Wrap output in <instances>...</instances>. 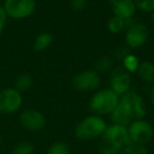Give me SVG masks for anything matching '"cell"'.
<instances>
[{"label":"cell","mask_w":154,"mask_h":154,"mask_svg":"<svg viewBox=\"0 0 154 154\" xmlns=\"http://www.w3.org/2000/svg\"><path fill=\"white\" fill-rule=\"evenodd\" d=\"M136 75L143 82L154 85V63L151 61H143L139 63Z\"/></svg>","instance_id":"obj_13"},{"label":"cell","mask_w":154,"mask_h":154,"mask_svg":"<svg viewBox=\"0 0 154 154\" xmlns=\"http://www.w3.org/2000/svg\"><path fill=\"white\" fill-rule=\"evenodd\" d=\"M0 146H1V137H0Z\"/></svg>","instance_id":"obj_29"},{"label":"cell","mask_w":154,"mask_h":154,"mask_svg":"<svg viewBox=\"0 0 154 154\" xmlns=\"http://www.w3.org/2000/svg\"><path fill=\"white\" fill-rule=\"evenodd\" d=\"M22 106L21 93L16 89H5L0 92V113H16Z\"/></svg>","instance_id":"obj_10"},{"label":"cell","mask_w":154,"mask_h":154,"mask_svg":"<svg viewBox=\"0 0 154 154\" xmlns=\"http://www.w3.org/2000/svg\"><path fill=\"white\" fill-rule=\"evenodd\" d=\"M119 103L127 110L132 120L141 119V118H145L147 115L148 110L145 99L140 94H138L135 91L130 90L126 94L122 95L119 97Z\"/></svg>","instance_id":"obj_5"},{"label":"cell","mask_w":154,"mask_h":154,"mask_svg":"<svg viewBox=\"0 0 154 154\" xmlns=\"http://www.w3.org/2000/svg\"><path fill=\"white\" fill-rule=\"evenodd\" d=\"M149 29L143 22L133 21L125 31V42L129 49H138L147 42Z\"/></svg>","instance_id":"obj_7"},{"label":"cell","mask_w":154,"mask_h":154,"mask_svg":"<svg viewBox=\"0 0 154 154\" xmlns=\"http://www.w3.org/2000/svg\"><path fill=\"white\" fill-rule=\"evenodd\" d=\"M134 3L137 11L150 14L154 12V0H134Z\"/></svg>","instance_id":"obj_23"},{"label":"cell","mask_w":154,"mask_h":154,"mask_svg":"<svg viewBox=\"0 0 154 154\" xmlns=\"http://www.w3.org/2000/svg\"><path fill=\"white\" fill-rule=\"evenodd\" d=\"M109 2L113 15L125 20L132 19L137 11L134 0H109Z\"/></svg>","instance_id":"obj_12"},{"label":"cell","mask_w":154,"mask_h":154,"mask_svg":"<svg viewBox=\"0 0 154 154\" xmlns=\"http://www.w3.org/2000/svg\"><path fill=\"white\" fill-rule=\"evenodd\" d=\"M130 143L127 127L111 124L98 138L97 149L99 154H118Z\"/></svg>","instance_id":"obj_1"},{"label":"cell","mask_w":154,"mask_h":154,"mask_svg":"<svg viewBox=\"0 0 154 154\" xmlns=\"http://www.w3.org/2000/svg\"><path fill=\"white\" fill-rule=\"evenodd\" d=\"M151 22L154 24V12H152L151 13Z\"/></svg>","instance_id":"obj_28"},{"label":"cell","mask_w":154,"mask_h":154,"mask_svg":"<svg viewBox=\"0 0 154 154\" xmlns=\"http://www.w3.org/2000/svg\"><path fill=\"white\" fill-rule=\"evenodd\" d=\"M47 154H71V149L64 141H55L50 146Z\"/></svg>","instance_id":"obj_20"},{"label":"cell","mask_w":154,"mask_h":154,"mask_svg":"<svg viewBox=\"0 0 154 154\" xmlns=\"http://www.w3.org/2000/svg\"><path fill=\"white\" fill-rule=\"evenodd\" d=\"M7 14H5V10H3L2 7H0V34L2 32L3 28H5V21H7Z\"/></svg>","instance_id":"obj_26"},{"label":"cell","mask_w":154,"mask_h":154,"mask_svg":"<svg viewBox=\"0 0 154 154\" xmlns=\"http://www.w3.org/2000/svg\"><path fill=\"white\" fill-rule=\"evenodd\" d=\"M119 103V96L110 88L97 90L89 100V109L91 113L98 116L110 115Z\"/></svg>","instance_id":"obj_3"},{"label":"cell","mask_w":154,"mask_h":154,"mask_svg":"<svg viewBox=\"0 0 154 154\" xmlns=\"http://www.w3.org/2000/svg\"><path fill=\"white\" fill-rule=\"evenodd\" d=\"M5 14L13 19H24L36 10L35 0H5L3 7Z\"/></svg>","instance_id":"obj_8"},{"label":"cell","mask_w":154,"mask_h":154,"mask_svg":"<svg viewBox=\"0 0 154 154\" xmlns=\"http://www.w3.org/2000/svg\"><path fill=\"white\" fill-rule=\"evenodd\" d=\"M150 101H151L152 109H153V111H154V85L152 86L151 92H150Z\"/></svg>","instance_id":"obj_27"},{"label":"cell","mask_w":154,"mask_h":154,"mask_svg":"<svg viewBox=\"0 0 154 154\" xmlns=\"http://www.w3.org/2000/svg\"><path fill=\"white\" fill-rule=\"evenodd\" d=\"M128 133L130 137V141L137 145L146 146L152 141L154 137V128L145 118L135 119L130 122L128 127Z\"/></svg>","instance_id":"obj_4"},{"label":"cell","mask_w":154,"mask_h":154,"mask_svg":"<svg viewBox=\"0 0 154 154\" xmlns=\"http://www.w3.org/2000/svg\"><path fill=\"white\" fill-rule=\"evenodd\" d=\"M101 84L100 74L95 70H86L76 74L71 80V86L77 92L96 91Z\"/></svg>","instance_id":"obj_6"},{"label":"cell","mask_w":154,"mask_h":154,"mask_svg":"<svg viewBox=\"0 0 154 154\" xmlns=\"http://www.w3.org/2000/svg\"><path fill=\"white\" fill-rule=\"evenodd\" d=\"M139 63H140V61H139L138 57L132 53H129L128 55L125 56V58L122 60V66L127 72L130 73V74L136 73L137 69H138V66H139Z\"/></svg>","instance_id":"obj_17"},{"label":"cell","mask_w":154,"mask_h":154,"mask_svg":"<svg viewBox=\"0 0 154 154\" xmlns=\"http://www.w3.org/2000/svg\"><path fill=\"white\" fill-rule=\"evenodd\" d=\"M70 2V7L74 11H82V10L86 9L87 3H88V0H69Z\"/></svg>","instance_id":"obj_24"},{"label":"cell","mask_w":154,"mask_h":154,"mask_svg":"<svg viewBox=\"0 0 154 154\" xmlns=\"http://www.w3.org/2000/svg\"><path fill=\"white\" fill-rule=\"evenodd\" d=\"M133 22L132 19L125 20L122 18H119L117 16H113L110 18V20L108 21V30L110 33L114 35L120 34L122 32H125L126 29L130 26Z\"/></svg>","instance_id":"obj_15"},{"label":"cell","mask_w":154,"mask_h":154,"mask_svg":"<svg viewBox=\"0 0 154 154\" xmlns=\"http://www.w3.org/2000/svg\"><path fill=\"white\" fill-rule=\"evenodd\" d=\"M110 89L118 96L126 94L132 87V75L127 72L122 66L113 68L110 74Z\"/></svg>","instance_id":"obj_9"},{"label":"cell","mask_w":154,"mask_h":154,"mask_svg":"<svg viewBox=\"0 0 154 154\" xmlns=\"http://www.w3.org/2000/svg\"><path fill=\"white\" fill-rule=\"evenodd\" d=\"M19 122L24 129L31 132L41 131L47 125V119L40 111L35 109H26L20 113Z\"/></svg>","instance_id":"obj_11"},{"label":"cell","mask_w":154,"mask_h":154,"mask_svg":"<svg viewBox=\"0 0 154 154\" xmlns=\"http://www.w3.org/2000/svg\"><path fill=\"white\" fill-rule=\"evenodd\" d=\"M33 86V78L30 74L28 73H23V74L18 75L15 82V89L18 92H26L31 87Z\"/></svg>","instance_id":"obj_18"},{"label":"cell","mask_w":154,"mask_h":154,"mask_svg":"<svg viewBox=\"0 0 154 154\" xmlns=\"http://www.w3.org/2000/svg\"><path fill=\"white\" fill-rule=\"evenodd\" d=\"M35 146L28 140H22L17 143L12 149V154H34Z\"/></svg>","instance_id":"obj_19"},{"label":"cell","mask_w":154,"mask_h":154,"mask_svg":"<svg viewBox=\"0 0 154 154\" xmlns=\"http://www.w3.org/2000/svg\"><path fill=\"white\" fill-rule=\"evenodd\" d=\"M53 41V36L52 34L48 32L40 33L38 36L35 38L34 41V50L36 52H43L51 45Z\"/></svg>","instance_id":"obj_16"},{"label":"cell","mask_w":154,"mask_h":154,"mask_svg":"<svg viewBox=\"0 0 154 154\" xmlns=\"http://www.w3.org/2000/svg\"><path fill=\"white\" fill-rule=\"evenodd\" d=\"M113 69V60L109 56H103L100 59L97 60L95 64V71L98 73H105L112 71Z\"/></svg>","instance_id":"obj_21"},{"label":"cell","mask_w":154,"mask_h":154,"mask_svg":"<svg viewBox=\"0 0 154 154\" xmlns=\"http://www.w3.org/2000/svg\"><path fill=\"white\" fill-rule=\"evenodd\" d=\"M129 48L128 47H126V48H120V49H118L117 51L115 52V57L117 58L118 60H120V61H122V59H124L125 58V56L126 55H128L129 53H130V52H129Z\"/></svg>","instance_id":"obj_25"},{"label":"cell","mask_w":154,"mask_h":154,"mask_svg":"<svg viewBox=\"0 0 154 154\" xmlns=\"http://www.w3.org/2000/svg\"><path fill=\"white\" fill-rule=\"evenodd\" d=\"M108 127L107 122L101 116L91 114L82 118L74 129V135L78 140L90 141L98 139Z\"/></svg>","instance_id":"obj_2"},{"label":"cell","mask_w":154,"mask_h":154,"mask_svg":"<svg viewBox=\"0 0 154 154\" xmlns=\"http://www.w3.org/2000/svg\"><path fill=\"white\" fill-rule=\"evenodd\" d=\"M118 154H148V149L146 146L130 143Z\"/></svg>","instance_id":"obj_22"},{"label":"cell","mask_w":154,"mask_h":154,"mask_svg":"<svg viewBox=\"0 0 154 154\" xmlns=\"http://www.w3.org/2000/svg\"><path fill=\"white\" fill-rule=\"evenodd\" d=\"M109 116H110V119H111L112 124L120 125V126L128 127L129 125H130V122H132L131 116L129 115L127 110L125 109L124 106L120 103H118L117 107L115 108V110H114Z\"/></svg>","instance_id":"obj_14"}]
</instances>
